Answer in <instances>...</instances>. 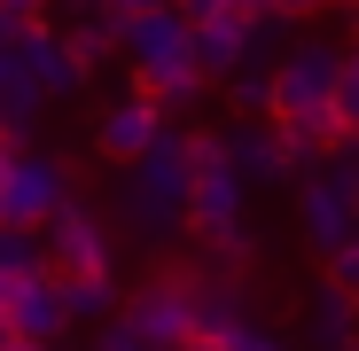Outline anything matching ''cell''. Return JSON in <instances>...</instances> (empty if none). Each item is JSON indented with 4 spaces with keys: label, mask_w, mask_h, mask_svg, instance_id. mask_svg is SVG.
<instances>
[{
    "label": "cell",
    "mask_w": 359,
    "mask_h": 351,
    "mask_svg": "<svg viewBox=\"0 0 359 351\" xmlns=\"http://www.w3.org/2000/svg\"><path fill=\"white\" fill-rule=\"evenodd\" d=\"M188 188H196V164H188V141L164 133L149 156L126 164V188H117V211L133 219V234L149 250H164L180 226H188Z\"/></svg>",
    "instance_id": "1"
},
{
    "label": "cell",
    "mask_w": 359,
    "mask_h": 351,
    "mask_svg": "<svg viewBox=\"0 0 359 351\" xmlns=\"http://www.w3.org/2000/svg\"><path fill=\"white\" fill-rule=\"evenodd\" d=\"M47 266L55 273H117V250H109V226H102V211L71 188L63 203L47 211Z\"/></svg>",
    "instance_id": "2"
},
{
    "label": "cell",
    "mask_w": 359,
    "mask_h": 351,
    "mask_svg": "<svg viewBox=\"0 0 359 351\" xmlns=\"http://www.w3.org/2000/svg\"><path fill=\"white\" fill-rule=\"evenodd\" d=\"M336 71H344V47H328V39H297L281 63H273V117H313V109H328Z\"/></svg>",
    "instance_id": "3"
},
{
    "label": "cell",
    "mask_w": 359,
    "mask_h": 351,
    "mask_svg": "<svg viewBox=\"0 0 359 351\" xmlns=\"http://www.w3.org/2000/svg\"><path fill=\"white\" fill-rule=\"evenodd\" d=\"M71 195V172L55 164V156H39V149H16V164H8V180H0V226H24V234H39L47 226V211Z\"/></svg>",
    "instance_id": "4"
},
{
    "label": "cell",
    "mask_w": 359,
    "mask_h": 351,
    "mask_svg": "<svg viewBox=\"0 0 359 351\" xmlns=\"http://www.w3.org/2000/svg\"><path fill=\"white\" fill-rule=\"evenodd\" d=\"M164 133H172V117H164V102H156V94H141V86L94 109V149H102L109 164H133V156H149Z\"/></svg>",
    "instance_id": "5"
},
{
    "label": "cell",
    "mask_w": 359,
    "mask_h": 351,
    "mask_svg": "<svg viewBox=\"0 0 359 351\" xmlns=\"http://www.w3.org/2000/svg\"><path fill=\"white\" fill-rule=\"evenodd\" d=\"M117 320H126L149 351H164V343H196V297H188V281H180V273H156Z\"/></svg>",
    "instance_id": "6"
},
{
    "label": "cell",
    "mask_w": 359,
    "mask_h": 351,
    "mask_svg": "<svg viewBox=\"0 0 359 351\" xmlns=\"http://www.w3.org/2000/svg\"><path fill=\"white\" fill-rule=\"evenodd\" d=\"M8 336H32V343L71 336V289H63V273H55V266L8 281Z\"/></svg>",
    "instance_id": "7"
},
{
    "label": "cell",
    "mask_w": 359,
    "mask_h": 351,
    "mask_svg": "<svg viewBox=\"0 0 359 351\" xmlns=\"http://www.w3.org/2000/svg\"><path fill=\"white\" fill-rule=\"evenodd\" d=\"M297 226H305V242L328 258L344 234H359V195L336 188L328 172H313V180H297Z\"/></svg>",
    "instance_id": "8"
},
{
    "label": "cell",
    "mask_w": 359,
    "mask_h": 351,
    "mask_svg": "<svg viewBox=\"0 0 359 351\" xmlns=\"http://www.w3.org/2000/svg\"><path fill=\"white\" fill-rule=\"evenodd\" d=\"M250 8H219V16H203L196 32H188V47H196V71L219 86V78H234V71H243L250 63Z\"/></svg>",
    "instance_id": "9"
},
{
    "label": "cell",
    "mask_w": 359,
    "mask_h": 351,
    "mask_svg": "<svg viewBox=\"0 0 359 351\" xmlns=\"http://www.w3.org/2000/svg\"><path fill=\"white\" fill-rule=\"evenodd\" d=\"M16 63L39 78V94H47V102H63V94H79V86L94 78V71L79 63V55H71V39H63V32H47V24H32V32H24Z\"/></svg>",
    "instance_id": "10"
},
{
    "label": "cell",
    "mask_w": 359,
    "mask_h": 351,
    "mask_svg": "<svg viewBox=\"0 0 359 351\" xmlns=\"http://www.w3.org/2000/svg\"><path fill=\"white\" fill-rule=\"evenodd\" d=\"M219 149H226V172H234L243 188H273V180H289V164H281V133H273V125H258V117L226 125V133H219Z\"/></svg>",
    "instance_id": "11"
},
{
    "label": "cell",
    "mask_w": 359,
    "mask_h": 351,
    "mask_svg": "<svg viewBox=\"0 0 359 351\" xmlns=\"http://www.w3.org/2000/svg\"><path fill=\"white\" fill-rule=\"evenodd\" d=\"M188 16L180 8H149V16H126V39H117V55H126V71H141V63H164V55H180L188 47Z\"/></svg>",
    "instance_id": "12"
},
{
    "label": "cell",
    "mask_w": 359,
    "mask_h": 351,
    "mask_svg": "<svg viewBox=\"0 0 359 351\" xmlns=\"http://www.w3.org/2000/svg\"><path fill=\"white\" fill-rule=\"evenodd\" d=\"M133 86H141V94H156V102L172 109V102H196L211 78L196 71V47H180V55H164V63H141V71H133Z\"/></svg>",
    "instance_id": "13"
},
{
    "label": "cell",
    "mask_w": 359,
    "mask_h": 351,
    "mask_svg": "<svg viewBox=\"0 0 359 351\" xmlns=\"http://www.w3.org/2000/svg\"><path fill=\"white\" fill-rule=\"evenodd\" d=\"M305 336H313L320 351H344V343L359 336V297H344V289H320L313 312H305Z\"/></svg>",
    "instance_id": "14"
},
{
    "label": "cell",
    "mask_w": 359,
    "mask_h": 351,
    "mask_svg": "<svg viewBox=\"0 0 359 351\" xmlns=\"http://www.w3.org/2000/svg\"><path fill=\"white\" fill-rule=\"evenodd\" d=\"M63 289H71V320H117L126 312L117 273H63Z\"/></svg>",
    "instance_id": "15"
},
{
    "label": "cell",
    "mask_w": 359,
    "mask_h": 351,
    "mask_svg": "<svg viewBox=\"0 0 359 351\" xmlns=\"http://www.w3.org/2000/svg\"><path fill=\"white\" fill-rule=\"evenodd\" d=\"M219 86H226V102L243 117H273V63H266V55H250V63L234 78H219Z\"/></svg>",
    "instance_id": "16"
},
{
    "label": "cell",
    "mask_w": 359,
    "mask_h": 351,
    "mask_svg": "<svg viewBox=\"0 0 359 351\" xmlns=\"http://www.w3.org/2000/svg\"><path fill=\"white\" fill-rule=\"evenodd\" d=\"M63 39H71V55H79V63L94 71L102 55H117V39H126V16H109V8H94V16H79V24L63 32Z\"/></svg>",
    "instance_id": "17"
},
{
    "label": "cell",
    "mask_w": 359,
    "mask_h": 351,
    "mask_svg": "<svg viewBox=\"0 0 359 351\" xmlns=\"http://www.w3.org/2000/svg\"><path fill=\"white\" fill-rule=\"evenodd\" d=\"M24 273H47V242H32L24 226H0V281H24Z\"/></svg>",
    "instance_id": "18"
},
{
    "label": "cell",
    "mask_w": 359,
    "mask_h": 351,
    "mask_svg": "<svg viewBox=\"0 0 359 351\" xmlns=\"http://www.w3.org/2000/svg\"><path fill=\"white\" fill-rule=\"evenodd\" d=\"M211 351H289V343H281L266 320H234V328H219V336H211Z\"/></svg>",
    "instance_id": "19"
},
{
    "label": "cell",
    "mask_w": 359,
    "mask_h": 351,
    "mask_svg": "<svg viewBox=\"0 0 359 351\" xmlns=\"http://www.w3.org/2000/svg\"><path fill=\"white\" fill-rule=\"evenodd\" d=\"M328 109H336V133H359V63H351V55H344V71H336Z\"/></svg>",
    "instance_id": "20"
},
{
    "label": "cell",
    "mask_w": 359,
    "mask_h": 351,
    "mask_svg": "<svg viewBox=\"0 0 359 351\" xmlns=\"http://www.w3.org/2000/svg\"><path fill=\"white\" fill-rule=\"evenodd\" d=\"M328 266V289H344V297H359V234H344V242L320 258Z\"/></svg>",
    "instance_id": "21"
},
{
    "label": "cell",
    "mask_w": 359,
    "mask_h": 351,
    "mask_svg": "<svg viewBox=\"0 0 359 351\" xmlns=\"http://www.w3.org/2000/svg\"><path fill=\"white\" fill-rule=\"evenodd\" d=\"M86 351H149V343H141V336H133L126 320H102V336H94Z\"/></svg>",
    "instance_id": "22"
},
{
    "label": "cell",
    "mask_w": 359,
    "mask_h": 351,
    "mask_svg": "<svg viewBox=\"0 0 359 351\" xmlns=\"http://www.w3.org/2000/svg\"><path fill=\"white\" fill-rule=\"evenodd\" d=\"M266 8H273V16H289V24H305V16H320V8H328V0H266Z\"/></svg>",
    "instance_id": "23"
},
{
    "label": "cell",
    "mask_w": 359,
    "mask_h": 351,
    "mask_svg": "<svg viewBox=\"0 0 359 351\" xmlns=\"http://www.w3.org/2000/svg\"><path fill=\"white\" fill-rule=\"evenodd\" d=\"M172 8L188 16V24H203V16H219V8H234V0H172Z\"/></svg>",
    "instance_id": "24"
},
{
    "label": "cell",
    "mask_w": 359,
    "mask_h": 351,
    "mask_svg": "<svg viewBox=\"0 0 359 351\" xmlns=\"http://www.w3.org/2000/svg\"><path fill=\"white\" fill-rule=\"evenodd\" d=\"M0 16H16V24H39V16H47V0H0Z\"/></svg>",
    "instance_id": "25"
},
{
    "label": "cell",
    "mask_w": 359,
    "mask_h": 351,
    "mask_svg": "<svg viewBox=\"0 0 359 351\" xmlns=\"http://www.w3.org/2000/svg\"><path fill=\"white\" fill-rule=\"evenodd\" d=\"M109 16H149V8H172V0H102Z\"/></svg>",
    "instance_id": "26"
},
{
    "label": "cell",
    "mask_w": 359,
    "mask_h": 351,
    "mask_svg": "<svg viewBox=\"0 0 359 351\" xmlns=\"http://www.w3.org/2000/svg\"><path fill=\"white\" fill-rule=\"evenodd\" d=\"M0 351H55V343H32V336H8V328H0Z\"/></svg>",
    "instance_id": "27"
},
{
    "label": "cell",
    "mask_w": 359,
    "mask_h": 351,
    "mask_svg": "<svg viewBox=\"0 0 359 351\" xmlns=\"http://www.w3.org/2000/svg\"><path fill=\"white\" fill-rule=\"evenodd\" d=\"M0 328H8V281H0Z\"/></svg>",
    "instance_id": "28"
},
{
    "label": "cell",
    "mask_w": 359,
    "mask_h": 351,
    "mask_svg": "<svg viewBox=\"0 0 359 351\" xmlns=\"http://www.w3.org/2000/svg\"><path fill=\"white\" fill-rule=\"evenodd\" d=\"M164 351H211V343H164Z\"/></svg>",
    "instance_id": "29"
},
{
    "label": "cell",
    "mask_w": 359,
    "mask_h": 351,
    "mask_svg": "<svg viewBox=\"0 0 359 351\" xmlns=\"http://www.w3.org/2000/svg\"><path fill=\"white\" fill-rule=\"evenodd\" d=\"M234 8H250V16H258V8H266V0H234Z\"/></svg>",
    "instance_id": "30"
},
{
    "label": "cell",
    "mask_w": 359,
    "mask_h": 351,
    "mask_svg": "<svg viewBox=\"0 0 359 351\" xmlns=\"http://www.w3.org/2000/svg\"><path fill=\"white\" fill-rule=\"evenodd\" d=\"M344 55H351V63H359V39H351V47H344Z\"/></svg>",
    "instance_id": "31"
},
{
    "label": "cell",
    "mask_w": 359,
    "mask_h": 351,
    "mask_svg": "<svg viewBox=\"0 0 359 351\" xmlns=\"http://www.w3.org/2000/svg\"><path fill=\"white\" fill-rule=\"evenodd\" d=\"M0 71H8V47H0Z\"/></svg>",
    "instance_id": "32"
},
{
    "label": "cell",
    "mask_w": 359,
    "mask_h": 351,
    "mask_svg": "<svg viewBox=\"0 0 359 351\" xmlns=\"http://www.w3.org/2000/svg\"><path fill=\"white\" fill-rule=\"evenodd\" d=\"M336 8H359V0H336Z\"/></svg>",
    "instance_id": "33"
},
{
    "label": "cell",
    "mask_w": 359,
    "mask_h": 351,
    "mask_svg": "<svg viewBox=\"0 0 359 351\" xmlns=\"http://www.w3.org/2000/svg\"><path fill=\"white\" fill-rule=\"evenodd\" d=\"M344 351H359V336H351V343H344Z\"/></svg>",
    "instance_id": "34"
}]
</instances>
